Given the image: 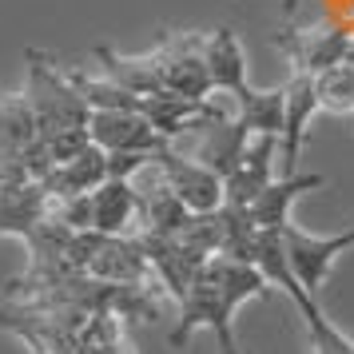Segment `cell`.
Returning <instances> with one entry per match:
<instances>
[{
  "mask_svg": "<svg viewBox=\"0 0 354 354\" xmlns=\"http://www.w3.org/2000/svg\"><path fill=\"white\" fill-rule=\"evenodd\" d=\"M274 48L290 60L295 72H310V76H322L326 68H335L346 60L351 52V32L342 24H330V20H315L306 28H283L274 36Z\"/></svg>",
  "mask_w": 354,
  "mask_h": 354,
  "instance_id": "4",
  "label": "cell"
},
{
  "mask_svg": "<svg viewBox=\"0 0 354 354\" xmlns=\"http://www.w3.org/2000/svg\"><path fill=\"white\" fill-rule=\"evenodd\" d=\"M283 243H287V259L295 267V274H299V283L319 299V287L326 283L335 259L354 251V227L351 231H338V235H310L303 227L287 223L283 227Z\"/></svg>",
  "mask_w": 354,
  "mask_h": 354,
  "instance_id": "6",
  "label": "cell"
},
{
  "mask_svg": "<svg viewBox=\"0 0 354 354\" xmlns=\"http://www.w3.org/2000/svg\"><path fill=\"white\" fill-rule=\"evenodd\" d=\"M24 64H28V84H24V96L32 104L36 128L48 144L52 160L64 163L72 156H80L84 147L92 144L88 136V120L92 108L84 104V96L72 88L64 64H56V56L40 48L24 52Z\"/></svg>",
  "mask_w": 354,
  "mask_h": 354,
  "instance_id": "2",
  "label": "cell"
},
{
  "mask_svg": "<svg viewBox=\"0 0 354 354\" xmlns=\"http://www.w3.org/2000/svg\"><path fill=\"white\" fill-rule=\"evenodd\" d=\"M283 92H287V124H283V136H279V160L287 163V176H295L303 144H306V131H310V120L322 112L319 80L310 72H290Z\"/></svg>",
  "mask_w": 354,
  "mask_h": 354,
  "instance_id": "10",
  "label": "cell"
},
{
  "mask_svg": "<svg viewBox=\"0 0 354 354\" xmlns=\"http://www.w3.org/2000/svg\"><path fill=\"white\" fill-rule=\"evenodd\" d=\"M92 231L100 235H136L140 231V192L136 179H104L92 192Z\"/></svg>",
  "mask_w": 354,
  "mask_h": 354,
  "instance_id": "11",
  "label": "cell"
},
{
  "mask_svg": "<svg viewBox=\"0 0 354 354\" xmlns=\"http://www.w3.org/2000/svg\"><path fill=\"white\" fill-rule=\"evenodd\" d=\"M315 187H322V176L319 171H306V176H283V179H271L267 183V192L259 195L247 211V219L255 227H287L290 223V203L299 199L303 192H315Z\"/></svg>",
  "mask_w": 354,
  "mask_h": 354,
  "instance_id": "15",
  "label": "cell"
},
{
  "mask_svg": "<svg viewBox=\"0 0 354 354\" xmlns=\"http://www.w3.org/2000/svg\"><path fill=\"white\" fill-rule=\"evenodd\" d=\"M48 215L52 195L44 183H0V235L24 239Z\"/></svg>",
  "mask_w": 354,
  "mask_h": 354,
  "instance_id": "12",
  "label": "cell"
},
{
  "mask_svg": "<svg viewBox=\"0 0 354 354\" xmlns=\"http://www.w3.org/2000/svg\"><path fill=\"white\" fill-rule=\"evenodd\" d=\"M283 8H287V20H290L295 12H299V0H283Z\"/></svg>",
  "mask_w": 354,
  "mask_h": 354,
  "instance_id": "17",
  "label": "cell"
},
{
  "mask_svg": "<svg viewBox=\"0 0 354 354\" xmlns=\"http://www.w3.org/2000/svg\"><path fill=\"white\" fill-rule=\"evenodd\" d=\"M207 68H211L215 92H227L231 100L251 92V84H247V52H243L239 36L231 28H211L207 32Z\"/></svg>",
  "mask_w": 354,
  "mask_h": 354,
  "instance_id": "13",
  "label": "cell"
},
{
  "mask_svg": "<svg viewBox=\"0 0 354 354\" xmlns=\"http://www.w3.org/2000/svg\"><path fill=\"white\" fill-rule=\"evenodd\" d=\"M88 136H92V144L104 147L108 156H120V151H144V156H156V151L167 147V140L156 131V124H151L144 112H128V108H104V112H92Z\"/></svg>",
  "mask_w": 354,
  "mask_h": 354,
  "instance_id": "7",
  "label": "cell"
},
{
  "mask_svg": "<svg viewBox=\"0 0 354 354\" xmlns=\"http://www.w3.org/2000/svg\"><path fill=\"white\" fill-rule=\"evenodd\" d=\"M160 92L183 100H207L215 92L207 68V32H167L147 52Z\"/></svg>",
  "mask_w": 354,
  "mask_h": 354,
  "instance_id": "3",
  "label": "cell"
},
{
  "mask_svg": "<svg viewBox=\"0 0 354 354\" xmlns=\"http://www.w3.org/2000/svg\"><path fill=\"white\" fill-rule=\"evenodd\" d=\"M274 163H279V136H251V144L243 147L235 171L223 179L227 207H251L274 179Z\"/></svg>",
  "mask_w": 354,
  "mask_h": 354,
  "instance_id": "9",
  "label": "cell"
},
{
  "mask_svg": "<svg viewBox=\"0 0 354 354\" xmlns=\"http://www.w3.org/2000/svg\"><path fill=\"white\" fill-rule=\"evenodd\" d=\"M156 167H160V176L167 179V187L183 199V207L195 211V215H211V211L223 207V176L219 171H211L207 163H199L195 156L187 151H179V147H163L156 151Z\"/></svg>",
  "mask_w": 354,
  "mask_h": 354,
  "instance_id": "5",
  "label": "cell"
},
{
  "mask_svg": "<svg viewBox=\"0 0 354 354\" xmlns=\"http://www.w3.org/2000/svg\"><path fill=\"white\" fill-rule=\"evenodd\" d=\"M104 179H108V151L96 144H88L80 156L56 163L48 171V179H44V187L56 199H72V195H92Z\"/></svg>",
  "mask_w": 354,
  "mask_h": 354,
  "instance_id": "14",
  "label": "cell"
},
{
  "mask_svg": "<svg viewBox=\"0 0 354 354\" xmlns=\"http://www.w3.org/2000/svg\"><path fill=\"white\" fill-rule=\"evenodd\" d=\"M88 274L108 279V283H131V287H160L140 235H100L96 255L88 263Z\"/></svg>",
  "mask_w": 354,
  "mask_h": 354,
  "instance_id": "8",
  "label": "cell"
},
{
  "mask_svg": "<svg viewBox=\"0 0 354 354\" xmlns=\"http://www.w3.org/2000/svg\"><path fill=\"white\" fill-rule=\"evenodd\" d=\"M271 290V283L263 279L259 267L251 263H243V259H231V255H211L203 263V271L195 274L192 290L183 295V303H179V322L176 330L167 335L171 346H187V338L195 330H215L219 338V351L223 354H239L235 346V330H231V319H235V310L243 303H251V299H263Z\"/></svg>",
  "mask_w": 354,
  "mask_h": 354,
  "instance_id": "1",
  "label": "cell"
},
{
  "mask_svg": "<svg viewBox=\"0 0 354 354\" xmlns=\"http://www.w3.org/2000/svg\"><path fill=\"white\" fill-rule=\"evenodd\" d=\"M235 104H239V120L247 124L251 136H283V124H287V92H283V84L279 88H251Z\"/></svg>",
  "mask_w": 354,
  "mask_h": 354,
  "instance_id": "16",
  "label": "cell"
}]
</instances>
